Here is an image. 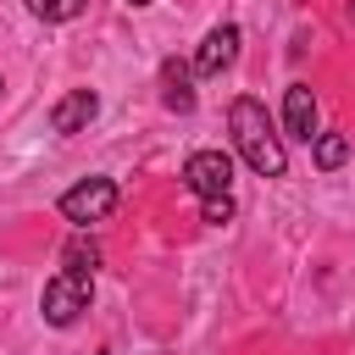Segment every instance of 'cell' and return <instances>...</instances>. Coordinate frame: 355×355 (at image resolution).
Masks as SVG:
<instances>
[{
    "mask_svg": "<svg viewBox=\"0 0 355 355\" xmlns=\"http://www.w3.org/2000/svg\"><path fill=\"white\" fill-rule=\"evenodd\" d=\"M227 133H233V150L244 155V166H250V172H261V178H283V172H288L283 133L272 128V116H266V105H261V100L239 94V100L227 105Z\"/></svg>",
    "mask_w": 355,
    "mask_h": 355,
    "instance_id": "1",
    "label": "cell"
},
{
    "mask_svg": "<svg viewBox=\"0 0 355 355\" xmlns=\"http://www.w3.org/2000/svg\"><path fill=\"white\" fill-rule=\"evenodd\" d=\"M89 294H94V288H89V272H67V266H61V272L44 283L39 311H44L50 327H72V322L89 311Z\"/></svg>",
    "mask_w": 355,
    "mask_h": 355,
    "instance_id": "2",
    "label": "cell"
},
{
    "mask_svg": "<svg viewBox=\"0 0 355 355\" xmlns=\"http://www.w3.org/2000/svg\"><path fill=\"white\" fill-rule=\"evenodd\" d=\"M111 211H116V183H111V178H83V183H72V189L61 194V216L78 222V227L105 222Z\"/></svg>",
    "mask_w": 355,
    "mask_h": 355,
    "instance_id": "3",
    "label": "cell"
},
{
    "mask_svg": "<svg viewBox=\"0 0 355 355\" xmlns=\"http://www.w3.org/2000/svg\"><path fill=\"white\" fill-rule=\"evenodd\" d=\"M183 183H189L200 200L227 194V189H233V155H227V150H194V155L183 161Z\"/></svg>",
    "mask_w": 355,
    "mask_h": 355,
    "instance_id": "4",
    "label": "cell"
},
{
    "mask_svg": "<svg viewBox=\"0 0 355 355\" xmlns=\"http://www.w3.org/2000/svg\"><path fill=\"white\" fill-rule=\"evenodd\" d=\"M233 61H239V28L222 22V28H211V33L200 39V50H194V72H200V78H216V72H227Z\"/></svg>",
    "mask_w": 355,
    "mask_h": 355,
    "instance_id": "5",
    "label": "cell"
},
{
    "mask_svg": "<svg viewBox=\"0 0 355 355\" xmlns=\"http://www.w3.org/2000/svg\"><path fill=\"white\" fill-rule=\"evenodd\" d=\"M94 116H100V94L94 89H72V94H61L50 105V128L55 133H83Z\"/></svg>",
    "mask_w": 355,
    "mask_h": 355,
    "instance_id": "6",
    "label": "cell"
},
{
    "mask_svg": "<svg viewBox=\"0 0 355 355\" xmlns=\"http://www.w3.org/2000/svg\"><path fill=\"white\" fill-rule=\"evenodd\" d=\"M283 128H288V139H316V94H311V83H288V94H283Z\"/></svg>",
    "mask_w": 355,
    "mask_h": 355,
    "instance_id": "7",
    "label": "cell"
},
{
    "mask_svg": "<svg viewBox=\"0 0 355 355\" xmlns=\"http://www.w3.org/2000/svg\"><path fill=\"white\" fill-rule=\"evenodd\" d=\"M161 105L166 111H194V67L166 55L161 61Z\"/></svg>",
    "mask_w": 355,
    "mask_h": 355,
    "instance_id": "8",
    "label": "cell"
},
{
    "mask_svg": "<svg viewBox=\"0 0 355 355\" xmlns=\"http://www.w3.org/2000/svg\"><path fill=\"white\" fill-rule=\"evenodd\" d=\"M349 150H355L349 133H316V139H311V161H316L322 172H338V166L349 161Z\"/></svg>",
    "mask_w": 355,
    "mask_h": 355,
    "instance_id": "9",
    "label": "cell"
},
{
    "mask_svg": "<svg viewBox=\"0 0 355 355\" xmlns=\"http://www.w3.org/2000/svg\"><path fill=\"white\" fill-rule=\"evenodd\" d=\"M61 266H67V272H89V277H94V266H100V244H94V239H72V244L61 250Z\"/></svg>",
    "mask_w": 355,
    "mask_h": 355,
    "instance_id": "10",
    "label": "cell"
},
{
    "mask_svg": "<svg viewBox=\"0 0 355 355\" xmlns=\"http://www.w3.org/2000/svg\"><path fill=\"white\" fill-rule=\"evenodd\" d=\"M28 11L44 17V22H72L83 11V0H28Z\"/></svg>",
    "mask_w": 355,
    "mask_h": 355,
    "instance_id": "11",
    "label": "cell"
},
{
    "mask_svg": "<svg viewBox=\"0 0 355 355\" xmlns=\"http://www.w3.org/2000/svg\"><path fill=\"white\" fill-rule=\"evenodd\" d=\"M233 194H211V200H200V216L211 222V227H222V222H233Z\"/></svg>",
    "mask_w": 355,
    "mask_h": 355,
    "instance_id": "12",
    "label": "cell"
},
{
    "mask_svg": "<svg viewBox=\"0 0 355 355\" xmlns=\"http://www.w3.org/2000/svg\"><path fill=\"white\" fill-rule=\"evenodd\" d=\"M349 22H355V0H349Z\"/></svg>",
    "mask_w": 355,
    "mask_h": 355,
    "instance_id": "13",
    "label": "cell"
},
{
    "mask_svg": "<svg viewBox=\"0 0 355 355\" xmlns=\"http://www.w3.org/2000/svg\"><path fill=\"white\" fill-rule=\"evenodd\" d=\"M128 6H150V0H128Z\"/></svg>",
    "mask_w": 355,
    "mask_h": 355,
    "instance_id": "14",
    "label": "cell"
},
{
    "mask_svg": "<svg viewBox=\"0 0 355 355\" xmlns=\"http://www.w3.org/2000/svg\"><path fill=\"white\" fill-rule=\"evenodd\" d=\"M0 89H6V83H0Z\"/></svg>",
    "mask_w": 355,
    "mask_h": 355,
    "instance_id": "15",
    "label": "cell"
}]
</instances>
